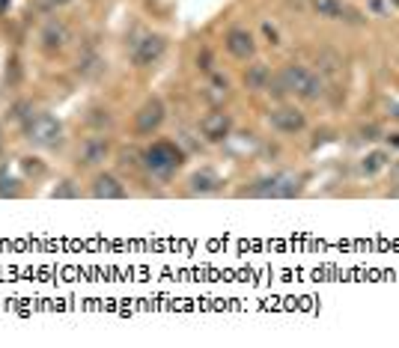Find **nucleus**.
Segmentation results:
<instances>
[{"label": "nucleus", "mask_w": 399, "mask_h": 348, "mask_svg": "<svg viewBox=\"0 0 399 348\" xmlns=\"http://www.w3.org/2000/svg\"><path fill=\"white\" fill-rule=\"evenodd\" d=\"M161 122H164V102L161 98H147L143 107L134 116V131L138 134H152L161 128Z\"/></svg>", "instance_id": "nucleus-6"}, {"label": "nucleus", "mask_w": 399, "mask_h": 348, "mask_svg": "<svg viewBox=\"0 0 399 348\" xmlns=\"http://www.w3.org/2000/svg\"><path fill=\"white\" fill-rule=\"evenodd\" d=\"M360 134H364L367 140H378V137H376V134H378V128H376V125H367V128H360Z\"/></svg>", "instance_id": "nucleus-17"}, {"label": "nucleus", "mask_w": 399, "mask_h": 348, "mask_svg": "<svg viewBox=\"0 0 399 348\" xmlns=\"http://www.w3.org/2000/svg\"><path fill=\"white\" fill-rule=\"evenodd\" d=\"M262 30H266V36H268V39H271V45H274V42H277V30H274V27H271V24H266V27H262Z\"/></svg>", "instance_id": "nucleus-19"}, {"label": "nucleus", "mask_w": 399, "mask_h": 348, "mask_svg": "<svg viewBox=\"0 0 399 348\" xmlns=\"http://www.w3.org/2000/svg\"><path fill=\"white\" fill-rule=\"evenodd\" d=\"M369 6H373V12H376V15H382L385 9H387V3H385V0H369Z\"/></svg>", "instance_id": "nucleus-18"}, {"label": "nucleus", "mask_w": 399, "mask_h": 348, "mask_svg": "<svg viewBox=\"0 0 399 348\" xmlns=\"http://www.w3.org/2000/svg\"><path fill=\"white\" fill-rule=\"evenodd\" d=\"M107 152H111L107 137H89L84 146H80V161H84L87 167H96V164H102V161L107 158Z\"/></svg>", "instance_id": "nucleus-11"}, {"label": "nucleus", "mask_w": 399, "mask_h": 348, "mask_svg": "<svg viewBox=\"0 0 399 348\" xmlns=\"http://www.w3.org/2000/svg\"><path fill=\"white\" fill-rule=\"evenodd\" d=\"M6 9H9V0H0V15H3Z\"/></svg>", "instance_id": "nucleus-20"}, {"label": "nucleus", "mask_w": 399, "mask_h": 348, "mask_svg": "<svg viewBox=\"0 0 399 348\" xmlns=\"http://www.w3.org/2000/svg\"><path fill=\"white\" fill-rule=\"evenodd\" d=\"M217 185H221V178H217L215 173H197V176H191V191L194 194H212V191H217Z\"/></svg>", "instance_id": "nucleus-16"}, {"label": "nucleus", "mask_w": 399, "mask_h": 348, "mask_svg": "<svg viewBox=\"0 0 399 348\" xmlns=\"http://www.w3.org/2000/svg\"><path fill=\"white\" fill-rule=\"evenodd\" d=\"M66 27H63L60 21H48L45 24V30H42V36H39V42H42V48L45 51H60L63 45H66Z\"/></svg>", "instance_id": "nucleus-13"}, {"label": "nucleus", "mask_w": 399, "mask_h": 348, "mask_svg": "<svg viewBox=\"0 0 399 348\" xmlns=\"http://www.w3.org/2000/svg\"><path fill=\"white\" fill-rule=\"evenodd\" d=\"M224 45L235 60H253V54H257V42H253L250 30H244V27H233V30L226 33Z\"/></svg>", "instance_id": "nucleus-9"}, {"label": "nucleus", "mask_w": 399, "mask_h": 348, "mask_svg": "<svg viewBox=\"0 0 399 348\" xmlns=\"http://www.w3.org/2000/svg\"><path fill=\"white\" fill-rule=\"evenodd\" d=\"M0 149H3V131H0Z\"/></svg>", "instance_id": "nucleus-22"}, {"label": "nucleus", "mask_w": 399, "mask_h": 348, "mask_svg": "<svg viewBox=\"0 0 399 348\" xmlns=\"http://www.w3.org/2000/svg\"><path fill=\"white\" fill-rule=\"evenodd\" d=\"M167 42L164 36H143V39L134 45V66H152V62L161 60V54H164Z\"/></svg>", "instance_id": "nucleus-8"}, {"label": "nucleus", "mask_w": 399, "mask_h": 348, "mask_svg": "<svg viewBox=\"0 0 399 348\" xmlns=\"http://www.w3.org/2000/svg\"><path fill=\"white\" fill-rule=\"evenodd\" d=\"M396 3H399V0H396Z\"/></svg>", "instance_id": "nucleus-23"}, {"label": "nucleus", "mask_w": 399, "mask_h": 348, "mask_svg": "<svg viewBox=\"0 0 399 348\" xmlns=\"http://www.w3.org/2000/svg\"><path fill=\"white\" fill-rule=\"evenodd\" d=\"M24 134L33 146L54 149V146H60V140H63V125L54 119L51 113H27Z\"/></svg>", "instance_id": "nucleus-3"}, {"label": "nucleus", "mask_w": 399, "mask_h": 348, "mask_svg": "<svg viewBox=\"0 0 399 348\" xmlns=\"http://www.w3.org/2000/svg\"><path fill=\"white\" fill-rule=\"evenodd\" d=\"M268 122H271V128L280 131V134H298V131H304L307 128V119H304V113L298 111V107H274V111L268 113Z\"/></svg>", "instance_id": "nucleus-5"}, {"label": "nucleus", "mask_w": 399, "mask_h": 348, "mask_svg": "<svg viewBox=\"0 0 399 348\" xmlns=\"http://www.w3.org/2000/svg\"><path fill=\"white\" fill-rule=\"evenodd\" d=\"M51 6H63V3H69V0H48Z\"/></svg>", "instance_id": "nucleus-21"}, {"label": "nucleus", "mask_w": 399, "mask_h": 348, "mask_svg": "<svg viewBox=\"0 0 399 348\" xmlns=\"http://www.w3.org/2000/svg\"><path fill=\"white\" fill-rule=\"evenodd\" d=\"M280 84H283L286 93H292L298 98H304V102H316L322 93H325V84H322V78L316 75V71L310 69H304V66H286L283 71H280Z\"/></svg>", "instance_id": "nucleus-1"}, {"label": "nucleus", "mask_w": 399, "mask_h": 348, "mask_svg": "<svg viewBox=\"0 0 399 348\" xmlns=\"http://www.w3.org/2000/svg\"><path fill=\"white\" fill-rule=\"evenodd\" d=\"M244 86L253 89V93H262V89L271 86V69L266 62H250L248 71H244Z\"/></svg>", "instance_id": "nucleus-12"}, {"label": "nucleus", "mask_w": 399, "mask_h": 348, "mask_svg": "<svg viewBox=\"0 0 399 348\" xmlns=\"http://www.w3.org/2000/svg\"><path fill=\"white\" fill-rule=\"evenodd\" d=\"M200 131H203V137L208 143H221L230 137V131H233V116L230 113H224V111H215V113H208L203 122H200Z\"/></svg>", "instance_id": "nucleus-7"}, {"label": "nucleus", "mask_w": 399, "mask_h": 348, "mask_svg": "<svg viewBox=\"0 0 399 348\" xmlns=\"http://www.w3.org/2000/svg\"><path fill=\"white\" fill-rule=\"evenodd\" d=\"M313 9L319 12L322 18H346V15H355L343 6V0H310Z\"/></svg>", "instance_id": "nucleus-14"}, {"label": "nucleus", "mask_w": 399, "mask_h": 348, "mask_svg": "<svg viewBox=\"0 0 399 348\" xmlns=\"http://www.w3.org/2000/svg\"><path fill=\"white\" fill-rule=\"evenodd\" d=\"M387 161H391V158H387V152H382V149H378V152H369V155L360 161V173H364V176H376L378 170L387 167Z\"/></svg>", "instance_id": "nucleus-15"}, {"label": "nucleus", "mask_w": 399, "mask_h": 348, "mask_svg": "<svg viewBox=\"0 0 399 348\" xmlns=\"http://www.w3.org/2000/svg\"><path fill=\"white\" fill-rule=\"evenodd\" d=\"M182 149L176 146V143H170V140H158V143H152V146L143 152V164H147L149 173H155L161 178H167V176H173L179 167H182Z\"/></svg>", "instance_id": "nucleus-2"}, {"label": "nucleus", "mask_w": 399, "mask_h": 348, "mask_svg": "<svg viewBox=\"0 0 399 348\" xmlns=\"http://www.w3.org/2000/svg\"><path fill=\"white\" fill-rule=\"evenodd\" d=\"M301 191V178L292 176V173H274V176H266L259 178L257 185L250 187V196H295Z\"/></svg>", "instance_id": "nucleus-4"}, {"label": "nucleus", "mask_w": 399, "mask_h": 348, "mask_svg": "<svg viewBox=\"0 0 399 348\" xmlns=\"http://www.w3.org/2000/svg\"><path fill=\"white\" fill-rule=\"evenodd\" d=\"M93 196L96 200H122L125 185L116 176L102 173V176H96V182H93Z\"/></svg>", "instance_id": "nucleus-10"}]
</instances>
